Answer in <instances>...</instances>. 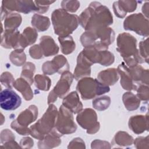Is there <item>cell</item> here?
Segmentation results:
<instances>
[{"label": "cell", "mask_w": 149, "mask_h": 149, "mask_svg": "<svg viewBox=\"0 0 149 149\" xmlns=\"http://www.w3.org/2000/svg\"><path fill=\"white\" fill-rule=\"evenodd\" d=\"M20 34L17 30H5L2 33L1 45L8 49H20Z\"/></svg>", "instance_id": "13"}, {"label": "cell", "mask_w": 149, "mask_h": 149, "mask_svg": "<svg viewBox=\"0 0 149 149\" xmlns=\"http://www.w3.org/2000/svg\"><path fill=\"white\" fill-rule=\"evenodd\" d=\"M62 52L65 55L72 53L76 47L75 42L70 36H59L58 37Z\"/></svg>", "instance_id": "27"}, {"label": "cell", "mask_w": 149, "mask_h": 149, "mask_svg": "<svg viewBox=\"0 0 149 149\" xmlns=\"http://www.w3.org/2000/svg\"><path fill=\"white\" fill-rule=\"evenodd\" d=\"M58 112L57 109L54 105H49L42 118L34 125L30 126V134L39 140H42L46 134L54 129Z\"/></svg>", "instance_id": "4"}, {"label": "cell", "mask_w": 149, "mask_h": 149, "mask_svg": "<svg viewBox=\"0 0 149 149\" xmlns=\"http://www.w3.org/2000/svg\"><path fill=\"white\" fill-rule=\"evenodd\" d=\"M76 120L81 127L87 129V133L88 134H94L100 129L97 113L91 108L81 111L76 117Z\"/></svg>", "instance_id": "7"}, {"label": "cell", "mask_w": 149, "mask_h": 149, "mask_svg": "<svg viewBox=\"0 0 149 149\" xmlns=\"http://www.w3.org/2000/svg\"><path fill=\"white\" fill-rule=\"evenodd\" d=\"M57 97H58L51 91L48 97V104H50L54 102L57 100Z\"/></svg>", "instance_id": "43"}, {"label": "cell", "mask_w": 149, "mask_h": 149, "mask_svg": "<svg viewBox=\"0 0 149 149\" xmlns=\"http://www.w3.org/2000/svg\"><path fill=\"white\" fill-rule=\"evenodd\" d=\"M148 126L147 116L143 115H136L131 117L129 121V128L135 133H143L146 127Z\"/></svg>", "instance_id": "22"}, {"label": "cell", "mask_w": 149, "mask_h": 149, "mask_svg": "<svg viewBox=\"0 0 149 149\" xmlns=\"http://www.w3.org/2000/svg\"><path fill=\"white\" fill-rule=\"evenodd\" d=\"M73 78L74 76L72 73L68 70L64 72L52 91L58 97L62 98L69 91Z\"/></svg>", "instance_id": "12"}, {"label": "cell", "mask_w": 149, "mask_h": 149, "mask_svg": "<svg viewBox=\"0 0 149 149\" xmlns=\"http://www.w3.org/2000/svg\"><path fill=\"white\" fill-rule=\"evenodd\" d=\"M38 33L37 30L31 27H26L23 33L20 36L19 47L20 49H24L28 45L34 43L37 40Z\"/></svg>", "instance_id": "23"}, {"label": "cell", "mask_w": 149, "mask_h": 149, "mask_svg": "<svg viewBox=\"0 0 149 149\" xmlns=\"http://www.w3.org/2000/svg\"><path fill=\"white\" fill-rule=\"evenodd\" d=\"M38 116V108L34 105H31L22 111L16 119L17 122L22 126L27 127L34 122Z\"/></svg>", "instance_id": "17"}, {"label": "cell", "mask_w": 149, "mask_h": 149, "mask_svg": "<svg viewBox=\"0 0 149 149\" xmlns=\"http://www.w3.org/2000/svg\"><path fill=\"white\" fill-rule=\"evenodd\" d=\"M76 88L81 97L84 100L95 98L110 90L108 86L104 85L97 79L91 77L81 79L78 82Z\"/></svg>", "instance_id": "5"}, {"label": "cell", "mask_w": 149, "mask_h": 149, "mask_svg": "<svg viewBox=\"0 0 149 149\" xmlns=\"http://www.w3.org/2000/svg\"><path fill=\"white\" fill-rule=\"evenodd\" d=\"M20 96L12 88H6L0 93V105L2 109L6 111H13L21 105Z\"/></svg>", "instance_id": "10"}, {"label": "cell", "mask_w": 149, "mask_h": 149, "mask_svg": "<svg viewBox=\"0 0 149 149\" xmlns=\"http://www.w3.org/2000/svg\"><path fill=\"white\" fill-rule=\"evenodd\" d=\"M136 39L133 36L126 33L119 34L117 38L116 50L120 54L128 67L144 62L136 48Z\"/></svg>", "instance_id": "2"}, {"label": "cell", "mask_w": 149, "mask_h": 149, "mask_svg": "<svg viewBox=\"0 0 149 149\" xmlns=\"http://www.w3.org/2000/svg\"><path fill=\"white\" fill-rule=\"evenodd\" d=\"M13 87L20 92L26 101H30L33 98V93L28 81L22 77L17 79L13 84Z\"/></svg>", "instance_id": "24"}, {"label": "cell", "mask_w": 149, "mask_h": 149, "mask_svg": "<svg viewBox=\"0 0 149 149\" xmlns=\"http://www.w3.org/2000/svg\"><path fill=\"white\" fill-rule=\"evenodd\" d=\"M69 148H85L84 142L80 138H75L69 143Z\"/></svg>", "instance_id": "40"}, {"label": "cell", "mask_w": 149, "mask_h": 149, "mask_svg": "<svg viewBox=\"0 0 149 149\" xmlns=\"http://www.w3.org/2000/svg\"><path fill=\"white\" fill-rule=\"evenodd\" d=\"M137 90V96L141 100H148V86H145L144 84H141L139 86Z\"/></svg>", "instance_id": "39"}, {"label": "cell", "mask_w": 149, "mask_h": 149, "mask_svg": "<svg viewBox=\"0 0 149 149\" xmlns=\"http://www.w3.org/2000/svg\"><path fill=\"white\" fill-rule=\"evenodd\" d=\"M55 129L61 134L73 133L77 129L72 112L63 105L60 107L58 112Z\"/></svg>", "instance_id": "6"}, {"label": "cell", "mask_w": 149, "mask_h": 149, "mask_svg": "<svg viewBox=\"0 0 149 149\" xmlns=\"http://www.w3.org/2000/svg\"><path fill=\"white\" fill-rule=\"evenodd\" d=\"M10 126L13 130L21 135H27L30 134V128L21 126L17 122L16 120H14L11 123Z\"/></svg>", "instance_id": "36"}, {"label": "cell", "mask_w": 149, "mask_h": 149, "mask_svg": "<svg viewBox=\"0 0 149 149\" xmlns=\"http://www.w3.org/2000/svg\"><path fill=\"white\" fill-rule=\"evenodd\" d=\"M137 2L135 1H119L113 3V10L116 16L124 17L127 12H132L136 10Z\"/></svg>", "instance_id": "15"}, {"label": "cell", "mask_w": 149, "mask_h": 149, "mask_svg": "<svg viewBox=\"0 0 149 149\" xmlns=\"http://www.w3.org/2000/svg\"><path fill=\"white\" fill-rule=\"evenodd\" d=\"M79 24L86 30L106 27L113 23L109 9L98 2H92L79 17Z\"/></svg>", "instance_id": "1"}, {"label": "cell", "mask_w": 149, "mask_h": 149, "mask_svg": "<svg viewBox=\"0 0 149 149\" xmlns=\"http://www.w3.org/2000/svg\"><path fill=\"white\" fill-rule=\"evenodd\" d=\"M33 140L29 137H26L22 139L20 144L22 148H30L33 146Z\"/></svg>", "instance_id": "41"}, {"label": "cell", "mask_w": 149, "mask_h": 149, "mask_svg": "<svg viewBox=\"0 0 149 149\" xmlns=\"http://www.w3.org/2000/svg\"><path fill=\"white\" fill-rule=\"evenodd\" d=\"M118 72L120 76V84L126 90H136V86L134 84L129 68L122 62L118 67Z\"/></svg>", "instance_id": "16"}, {"label": "cell", "mask_w": 149, "mask_h": 149, "mask_svg": "<svg viewBox=\"0 0 149 149\" xmlns=\"http://www.w3.org/2000/svg\"><path fill=\"white\" fill-rule=\"evenodd\" d=\"M15 139V136L13 133L9 129H3L1 132V142L2 144H4L8 141L13 140Z\"/></svg>", "instance_id": "38"}, {"label": "cell", "mask_w": 149, "mask_h": 149, "mask_svg": "<svg viewBox=\"0 0 149 149\" xmlns=\"http://www.w3.org/2000/svg\"><path fill=\"white\" fill-rule=\"evenodd\" d=\"M93 64L90 63L88 60L80 52L77 59V65L74 71V77L76 80L88 76L91 73V66Z\"/></svg>", "instance_id": "14"}, {"label": "cell", "mask_w": 149, "mask_h": 149, "mask_svg": "<svg viewBox=\"0 0 149 149\" xmlns=\"http://www.w3.org/2000/svg\"><path fill=\"white\" fill-rule=\"evenodd\" d=\"M1 8L8 13L16 11L25 14L31 12H40L39 8L33 1H2Z\"/></svg>", "instance_id": "9"}, {"label": "cell", "mask_w": 149, "mask_h": 149, "mask_svg": "<svg viewBox=\"0 0 149 149\" xmlns=\"http://www.w3.org/2000/svg\"><path fill=\"white\" fill-rule=\"evenodd\" d=\"M29 54L31 57L34 59H41L44 55L40 45L37 44L30 48Z\"/></svg>", "instance_id": "37"}, {"label": "cell", "mask_w": 149, "mask_h": 149, "mask_svg": "<svg viewBox=\"0 0 149 149\" xmlns=\"http://www.w3.org/2000/svg\"><path fill=\"white\" fill-rule=\"evenodd\" d=\"M31 24L36 30L44 31L49 27L50 21L48 17L36 13L32 16Z\"/></svg>", "instance_id": "26"}, {"label": "cell", "mask_w": 149, "mask_h": 149, "mask_svg": "<svg viewBox=\"0 0 149 149\" xmlns=\"http://www.w3.org/2000/svg\"><path fill=\"white\" fill-rule=\"evenodd\" d=\"M119 79L118 72L115 68H110L100 72L97 76V80L106 86H112L115 84Z\"/></svg>", "instance_id": "21"}, {"label": "cell", "mask_w": 149, "mask_h": 149, "mask_svg": "<svg viewBox=\"0 0 149 149\" xmlns=\"http://www.w3.org/2000/svg\"><path fill=\"white\" fill-rule=\"evenodd\" d=\"M62 136L56 129H53L50 133L46 134L42 140L38 141V148H49L58 146L61 140L60 137Z\"/></svg>", "instance_id": "19"}, {"label": "cell", "mask_w": 149, "mask_h": 149, "mask_svg": "<svg viewBox=\"0 0 149 149\" xmlns=\"http://www.w3.org/2000/svg\"><path fill=\"white\" fill-rule=\"evenodd\" d=\"M44 56H50L56 55L59 51V48L54 39L48 36H44L40 38V44Z\"/></svg>", "instance_id": "20"}, {"label": "cell", "mask_w": 149, "mask_h": 149, "mask_svg": "<svg viewBox=\"0 0 149 149\" xmlns=\"http://www.w3.org/2000/svg\"><path fill=\"white\" fill-rule=\"evenodd\" d=\"M51 20L55 34L59 36H69L79 24L77 15L70 14L62 8L55 9L52 12Z\"/></svg>", "instance_id": "3"}, {"label": "cell", "mask_w": 149, "mask_h": 149, "mask_svg": "<svg viewBox=\"0 0 149 149\" xmlns=\"http://www.w3.org/2000/svg\"><path fill=\"white\" fill-rule=\"evenodd\" d=\"M5 30H16L22 23V16L17 13H9L3 19Z\"/></svg>", "instance_id": "25"}, {"label": "cell", "mask_w": 149, "mask_h": 149, "mask_svg": "<svg viewBox=\"0 0 149 149\" xmlns=\"http://www.w3.org/2000/svg\"><path fill=\"white\" fill-rule=\"evenodd\" d=\"M111 104L109 97L105 95L96 98L93 101V107L98 111H104L107 109Z\"/></svg>", "instance_id": "33"}, {"label": "cell", "mask_w": 149, "mask_h": 149, "mask_svg": "<svg viewBox=\"0 0 149 149\" xmlns=\"http://www.w3.org/2000/svg\"><path fill=\"white\" fill-rule=\"evenodd\" d=\"M9 59L13 65L20 66L26 62V56L23 49H16L10 54Z\"/></svg>", "instance_id": "30"}, {"label": "cell", "mask_w": 149, "mask_h": 149, "mask_svg": "<svg viewBox=\"0 0 149 149\" xmlns=\"http://www.w3.org/2000/svg\"><path fill=\"white\" fill-rule=\"evenodd\" d=\"M69 69V63L66 58L63 55H59L54 58L51 61L45 62L42 66V70L45 74H53L58 72L63 73Z\"/></svg>", "instance_id": "11"}, {"label": "cell", "mask_w": 149, "mask_h": 149, "mask_svg": "<svg viewBox=\"0 0 149 149\" xmlns=\"http://www.w3.org/2000/svg\"><path fill=\"white\" fill-rule=\"evenodd\" d=\"M1 148H19L20 147L18 145V144L15 141V140H11L9 141H8L4 144H3L1 147Z\"/></svg>", "instance_id": "42"}, {"label": "cell", "mask_w": 149, "mask_h": 149, "mask_svg": "<svg viewBox=\"0 0 149 149\" xmlns=\"http://www.w3.org/2000/svg\"><path fill=\"white\" fill-rule=\"evenodd\" d=\"M1 83L7 88H12L15 80L12 73L8 72H5L1 75Z\"/></svg>", "instance_id": "35"}, {"label": "cell", "mask_w": 149, "mask_h": 149, "mask_svg": "<svg viewBox=\"0 0 149 149\" xmlns=\"http://www.w3.org/2000/svg\"><path fill=\"white\" fill-rule=\"evenodd\" d=\"M133 139L128 133L125 132H118L112 140V144L119 146H129L133 143Z\"/></svg>", "instance_id": "29"}, {"label": "cell", "mask_w": 149, "mask_h": 149, "mask_svg": "<svg viewBox=\"0 0 149 149\" xmlns=\"http://www.w3.org/2000/svg\"><path fill=\"white\" fill-rule=\"evenodd\" d=\"M36 67L34 63L31 62L26 63L22 69L21 77L25 79L31 85L33 83V75L35 72Z\"/></svg>", "instance_id": "31"}, {"label": "cell", "mask_w": 149, "mask_h": 149, "mask_svg": "<svg viewBox=\"0 0 149 149\" xmlns=\"http://www.w3.org/2000/svg\"><path fill=\"white\" fill-rule=\"evenodd\" d=\"M123 27L125 30L135 31L141 36L148 35V21L141 13L129 16L123 22Z\"/></svg>", "instance_id": "8"}, {"label": "cell", "mask_w": 149, "mask_h": 149, "mask_svg": "<svg viewBox=\"0 0 149 149\" xmlns=\"http://www.w3.org/2000/svg\"><path fill=\"white\" fill-rule=\"evenodd\" d=\"M61 6L65 11L74 13L80 7V2L78 1H62Z\"/></svg>", "instance_id": "34"}, {"label": "cell", "mask_w": 149, "mask_h": 149, "mask_svg": "<svg viewBox=\"0 0 149 149\" xmlns=\"http://www.w3.org/2000/svg\"><path fill=\"white\" fill-rule=\"evenodd\" d=\"M62 105L73 113H79L83 109V104L76 91H72L65 97L63 100Z\"/></svg>", "instance_id": "18"}, {"label": "cell", "mask_w": 149, "mask_h": 149, "mask_svg": "<svg viewBox=\"0 0 149 149\" xmlns=\"http://www.w3.org/2000/svg\"><path fill=\"white\" fill-rule=\"evenodd\" d=\"M122 100L125 108L129 111H133L138 108L140 105V100L132 93H125L122 97Z\"/></svg>", "instance_id": "28"}, {"label": "cell", "mask_w": 149, "mask_h": 149, "mask_svg": "<svg viewBox=\"0 0 149 149\" xmlns=\"http://www.w3.org/2000/svg\"><path fill=\"white\" fill-rule=\"evenodd\" d=\"M34 79L35 86L37 88L42 91L49 90L51 81L48 77L45 75L38 74L35 76Z\"/></svg>", "instance_id": "32"}]
</instances>
